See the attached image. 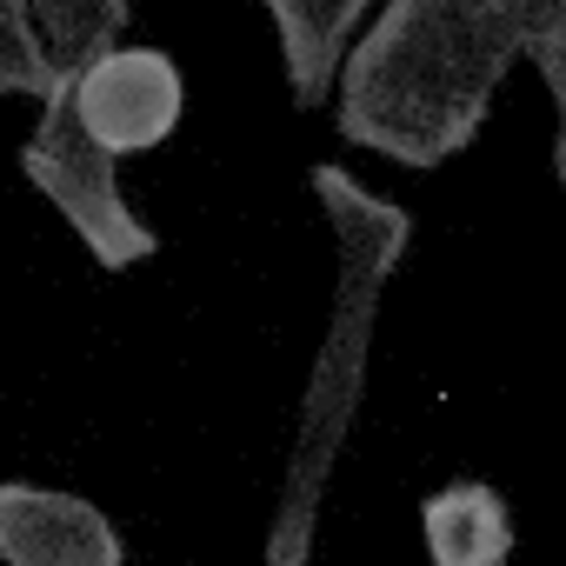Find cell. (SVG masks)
<instances>
[{
	"label": "cell",
	"mask_w": 566,
	"mask_h": 566,
	"mask_svg": "<svg viewBox=\"0 0 566 566\" xmlns=\"http://www.w3.org/2000/svg\"><path fill=\"white\" fill-rule=\"evenodd\" d=\"M513 61L539 67L553 107L566 101V0H387L340 54L334 127L427 174L480 140Z\"/></svg>",
	"instance_id": "cell-1"
},
{
	"label": "cell",
	"mask_w": 566,
	"mask_h": 566,
	"mask_svg": "<svg viewBox=\"0 0 566 566\" xmlns=\"http://www.w3.org/2000/svg\"><path fill=\"white\" fill-rule=\"evenodd\" d=\"M314 200H321V213L334 227V307H327L314 374L301 387V420H294L287 467H280V506H273V526H266V566H314L321 506H327L334 467H340V453L354 440L360 400H367L380 294H387L394 266L413 247V213L394 207L387 193L360 187L347 167H314Z\"/></svg>",
	"instance_id": "cell-2"
},
{
	"label": "cell",
	"mask_w": 566,
	"mask_h": 566,
	"mask_svg": "<svg viewBox=\"0 0 566 566\" xmlns=\"http://www.w3.org/2000/svg\"><path fill=\"white\" fill-rule=\"evenodd\" d=\"M21 174H28V187L74 227V240L94 253V266L127 273V266H140V260L160 253V233H154V227L127 207V193H120L114 154L81 134L67 81L41 101V120H34V134L21 140Z\"/></svg>",
	"instance_id": "cell-3"
},
{
	"label": "cell",
	"mask_w": 566,
	"mask_h": 566,
	"mask_svg": "<svg viewBox=\"0 0 566 566\" xmlns=\"http://www.w3.org/2000/svg\"><path fill=\"white\" fill-rule=\"evenodd\" d=\"M67 94H74L81 134L107 147L114 160L160 147L187 107V81L167 48H107L81 74H67Z\"/></svg>",
	"instance_id": "cell-4"
},
{
	"label": "cell",
	"mask_w": 566,
	"mask_h": 566,
	"mask_svg": "<svg viewBox=\"0 0 566 566\" xmlns=\"http://www.w3.org/2000/svg\"><path fill=\"white\" fill-rule=\"evenodd\" d=\"M120 526L87 500L34 480H0V566H120Z\"/></svg>",
	"instance_id": "cell-5"
},
{
	"label": "cell",
	"mask_w": 566,
	"mask_h": 566,
	"mask_svg": "<svg viewBox=\"0 0 566 566\" xmlns=\"http://www.w3.org/2000/svg\"><path fill=\"white\" fill-rule=\"evenodd\" d=\"M420 533L433 566H506L513 559V506L493 480H453L420 500Z\"/></svg>",
	"instance_id": "cell-6"
},
{
	"label": "cell",
	"mask_w": 566,
	"mask_h": 566,
	"mask_svg": "<svg viewBox=\"0 0 566 566\" xmlns=\"http://www.w3.org/2000/svg\"><path fill=\"white\" fill-rule=\"evenodd\" d=\"M273 14L280 54H287V94L294 107H327L340 54L354 41V21L367 14V0H260Z\"/></svg>",
	"instance_id": "cell-7"
},
{
	"label": "cell",
	"mask_w": 566,
	"mask_h": 566,
	"mask_svg": "<svg viewBox=\"0 0 566 566\" xmlns=\"http://www.w3.org/2000/svg\"><path fill=\"white\" fill-rule=\"evenodd\" d=\"M14 8L61 74H81L94 54L120 48L127 34V0H14Z\"/></svg>",
	"instance_id": "cell-8"
},
{
	"label": "cell",
	"mask_w": 566,
	"mask_h": 566,
	"mask_svg": "<svg viewBox=\"0 0 566 566\" xmlns=\"http://www.w3.org/2000/svg\"><path fill=\"white\" fill-rule=\"evenodd\" d=\"M61 81H67V74L48 61V48H41L34 28L21 21V8H14V0H0V101H8V94L48 101Z\"/></svg>",
	"instance_id": "cell-9"
}]
</instances>
